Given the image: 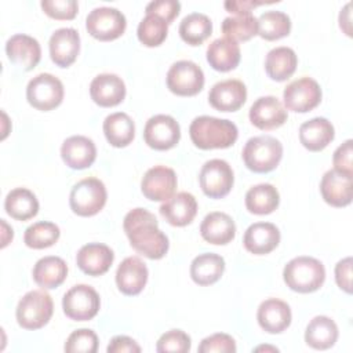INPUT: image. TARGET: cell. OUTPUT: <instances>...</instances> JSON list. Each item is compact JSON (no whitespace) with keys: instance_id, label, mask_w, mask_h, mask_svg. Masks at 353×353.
<instances>
[{"instance_id":"obj_1","label":"cell","mask_w":353,"mask_h":353,"mask_svg":"<svg viewBox=\"0 0 353 353\" xmlns=\"http://www.w3.org/2000/svg\"><path fill=\"white\" fill-rule=\"evenodd\" d=\"M124 232L131 247L149 259L163 258L170 247L167 236L159 229L156 216L145 208H134L124 216Z\"/></svg>"},{"instance_id":"obj_2","label":"cell","mask_w":353,"mask_h":353,"mask_svg":"<svg viewBox=\"0 0 353 353\" xmlns=\"http://www.w3.org/2000/svg\"><path fill=\"white\" fill-rule=\"evenodd\" d=\"M189 135L199 149H225L236 142L239 130L236 124L228 119L199 116L190 123Z\"/></svg>"},{"instance_id":"obj_3","label":"cell","mask_w":353,"mask_h":353,"mask_svg":"<svg viewBox=\"0 0 353 353\" xmlns=\"http://www.w3.org/2000/svg\"><path fill=\"white\" fill-rule=\"evenodd\" d=\"M283 279L292 291L309 294L317 291L325 280L324 265L312 256L292 258L283 270Z\"/></svg>"},{"instance_id":"obj_4","label":"cell","mask_w":353,"mask_h":353,"mask_svg":"<svg viewBox=\"0 0 353 353\" xmlns=\"http://www.w3.org/2000/svg\"><path fill=\"white\" fill-rule=\"evenodd\" d=\"M241 156L248 170L258 174L270 172L283 157V145L270 135L254 137L245 142Z\"/></svg>"},{"instance_id":"obj_5","label":"cell","mask_w":353,"mask_h":353,"mask_svg":"<svg viewBox=\"0 0 353 353\" xmlns=\"http://www.w3.org/2000/svg\"><path fill=\"white\" fill-rule=\"evenodd\" d=\"M54 313L52 298L43 290L26 292L17 306V321L25 330H39L44 327Z\"/></svg>"},{"instance_id":"obj_6","label":"cell","mask_w":353,"mask_h":353,"mask_svg":"<svg viewBox=\"0 0 353 353\" xmlns=\"http://www.w3.org/2000/svg\"><path fill=\"white\" fill-rule=\"evenodd\" d=\"M108 193L103 182L98 178L88 176L79 181L70 190L69 205L80 216H92L106 204Z\"/></svg>"},{"instance_id":"obj_7","label":"cell","mask_w":353,"mask_h":353,"mask_svg":"<svg viewBox=\"0 0 353 353\" xmlns=\"http://www.w3.org/2000/svg\"><path fill=\"white\" fill-rule=\"evenodd\" d=\"M26 99L39 110L55 109L63 99V84L51 73H40L28 83Z\"/></svg>"},{"instance_id":"obj_8","label":"cell","mask_w":353,"mask_h":353,"mask_svg":"<svg viewBox=\"0 0 353 353\" xmlns=\"http://www.w3.org/2000/svg\"><path fill=\"white\" fill-rule=\"evenodd\" d=\"M168 90L179 97H193L204 87V73L193 61H176L167 72Z\"/></svg>"},{"instance_id":"obj_9","label":"cell","mask_w":353,"mask_h":353,"mask_svg":"<svg viewBox=\"0 0 353 353\" xmlns=\"http://www.w3.org/2000/svg\"><path fill=\"white\" fill-rule=\"evenodd\" d=\"M127 26L125 17L113 7L94 8L85 18L87 32L97 40L110 41L120 37Z\"/></svg>"},{"instance_id":"obj_10","label":"cell","mask_w":353,"mask_h":353,"mask_svg":"<svg viewBox=\"0 0 353 353\" xmlns=\"http://www.w3.org/2000/svg\"><path fill=\"white\" fill-rule=\"evenodd\" d=\"M101 299L98 292L87 284L73 285L62 299L63 313L74 321H87L99 312Z\"/></svg>"},{"instance_id":"obj_11","label":"cell","mask_w":353,"mask_h":353,"mask_svg":"<svg viewBox=\"0 0 353 353\" xmlns=\"http://www.w3.org/2000/svg\"><path fill=\"white\" fill-rule=\"evenodd\" d=\"M200 188L211 199L225 197L233 188V170L228 161L212 159L204 163L199 175Z\"/></svg>"},{"instance_id":"obj_12","label":"cell","mask_w":353,"mask_h":353,"mask_svg":"<svg viewBox=\"0 0 353 353\" xmlns=\"http://www.w3.org/2000/svg\"><path fill=\"white\" fill-rule=\"evenodd\" d=\"M284 105L288 110L306 113L313 110L321 101V88L312 77H301L291 81L283 92Z\"/></svg>"},{"instance_id":"obj_13","label":"cell","mask_w":353,"mask_h":353,"mask_svg":"<svg viewBox=\"0 0 353 353\" xmlns=\"http://www.w3.org/2000/svg\"><path fill=\"white\" fill-rule=\"evenodd\" d=\"M143 139L152 149L168 150L179 142L181 127L174 117L168 114H156L146 121Z\"/></svg>"},{"instance_id":"obj_14","label":"cell","mask_w":353,"mask_h":353,"mask_svg":"<svg viewBox=\"0 0 353 353\" xmlns=\"http://www.w3.org/2000/svg\"><path fill=\"white\" fill-rule=\"evenodd\" d=\"M178 179L172 168L165 165H154L149 168L141 182L143 196L152 201H165L176 189Z\"/></svg>"},{"instance_id":"obj_15","label":"cell","mask_w":353,"mask_h":353,"mask_svg":"<svg viewBox=\"0 0 353 353\" xmlns=\"http://www.w3.org/2000/svg\"><path fill=\"white\" fill-rule=\"evenodd\" d=\"M250 121L259 130L269 131L283 125L287 121V110L273 95L258 98L250 108Z\"/></svg>"},{"instance_id":"obj_16","label":"cell","mask_w":353,"mask_h":353,"mask_svg":"<svg viewBox=\"0 0 353 353\" xmlns=\"http://www.w3.org/2000/svg\"><path fill=\"white\" fill-rule=\"evenodd\" d=\"M320 192L327 204L332 207H346L352 203L353 175L335 168L328 170L321 178Z\"/></svg>"},{"instance_id":"obj_17","label":"cell","mask_w":353,"mask_h":353,"mask_svg":"<svg viewBox=\"0 0 353 353\" xmlns=\"http://www.w3.org/2000/svg\"><path fill=\"white\" fill-rule=\"evenodd\" d=\"M247 99V88L243 81L228 79L212 85L208 94L210 105L219 112H236Z\"/></svg>"},{"instance_id":"obj_18","label":"cell","mask_w":353,"mask_h":353,"mask_svg":"<svg viewBox=\"0 0 353 353\" xmlns=\"http://www.w3.org/2000/svg\"><path fill=\"white\" fill-rule=\"evenodd\" d=\"M50 57L52 62L61 68L70 66L80 51V36L73 28L57 29L48 43Z\"/></svg>"},{"instance_id":"obj_19","label":"cell","mask_w":353,"mask_h":353,"mask_svg":"<svg viewBox=\"0 0 353 353\" xmlns=\"http://www.w3.org/2000/svg\"><path fill=\"white\" fill-rule=\"evenodd\" d=\"M6 52L8 59L25 70H32L37 66L41 58V48L39 41L28 34L18 33L11 36L6 43Z\"/></svg>"},{"instance_id":"obj_20","label":"cell","mask_w":353,"mask_h":353,"mask_svg":"<svg viewBox=\"0 0 353 353\" xmlns=\"http://www.w3.org/2000/svg\"><path fill=\"white\" fill-rule=\"evenodd\" d=\"M61 157L73 170H84L92 165L97 159V148L92 139L84 135H73L63 141Z\"/></svg>"},{"instance_id":"obj_21","label":"cell","mask_w":353,"mask_h":353,"mask_svg":"<svg viewBox=\"0 0 353 353\" xmlns=\"http://www.w3.org/2000/svg\"><path fill=\"white\" fill-rule=\"evenodd\" d=\"M148 276L145 262L138 256H128L116 270V284L124 295H138L146 285Z\"/></svg>"},{"instance_id":"obj_22","label":"cell","mask_w":353,"mask_h":353,"mask_svg":"<svg viewBox=\"0 0 353 353\" xmlns=\"http://www.w3.org/2000/svg\"><path fill=\"white\" fill-rule=\"evenodd\" d=\"M90 95L97 105L112 108L124 99L125 84L117 74L102 73L92 79L90 84Z\"/></svg>"},{"instance_id":"obj_23","label":"cell","mask_w":353,"mask_h":353,"mask_svg":"<svg viewBox=\"0 0 353 353\" xmlns=\"http://www.w3.org/2000/svg\"><path fill=\"white\" fill-rule=\"evenodd\" d=\"M114 259L113 251L101 243H88L83 245L77 255L76 262L81 272L88 276H101L106 273Z\"/></svg>"},{"instance_id":"obj_24","label":"cell","mask_w":353,"mask_h":353,"mask_svg":"<svg viewBox=\"0 0 353 353\" xmlns=\"http://www.w3.org/2000/svg\"><path fill=\"white\" fill-rule=\"evenodd\" d=\"M256 319L263 331L269 334H280L290 327L292 314L287 302L277 298H269L259 305Z\"/></svg>"},{"instance_id":"obj_25","label":"cell","mask_w":353,"mask_h":353,"mask_svg":"<svg viewBox=\"0 0 353 353\" xmlns=\"http://www.w3.org/2000/svg\"><path fill=\"white\" fill-rule=\"evenodd\" d=\"M243 243L248 252L265 255L279 245L280 230L270 222H255L247 228Z\"/></svg>"},{"instance_id":"obj_26","label":"cell","mask_w":353,"mask_h":353,"mask_svg":"<svg viewBox=\"0 0 353 353\" xmlns=\"http://www.w3.org/2000/svg\"><path fill=\"white\" fill-rule=\"evenodd\" d=\"M161 216L172 226L189 225L197 214V201L192 193L179 192L160 205Z\"/></svg>"},{"instance_id":"obj_27","label":"cell","mask_w":353,"mask_h":353,"mask_svg":"<svg viewBox=\"0 0 353 353\" xmlns=\"http://www.w3.org/2000/svg\"><path fill=\"white\" fill-rule=\"evenodd\" d=\"M200 234L210 244L225 245L234 239L236 225L228 214L214 211L204 216L200 225Z\"/></svg>"},{"instance_id":"obj_28","label":"cell","mask_w":353,"mask_h":353,"mask_svg":"<svg viewBox=\"0 0 353 353\" xmlns=\"http://www.w3.org/2000/svg\"><path fill=\"white\" fill-rule=\"evenodd\" d=\"M335 130L331 121L324 117H314L299 127V141L310 152H320L331 143Z\"/></svg>"},{"instance_id":"obj_29","label":"cell","mask_w":353,"mask_h":353,"mask_svg":"<svg viewBox=\"0 0 353 353\" xmlns=\"http://www.w3.org/2000/svg\"><path fill=\"white\" fill-rule=\"evenodd\" d=\"M240 57L237 41L228 37L215 39L207 48V61L218 72L233 70L239 65Z\"/></svg>"},{"instance_id":"obj_30","label":"cell","mask_w":353,"mask_h":353,"mask_svg":"<svg viewBox=\"0 0 353 353\" xmlns=\"http://www.w3.org/2000/svg\"><path fill=\"white\" fill-rule=\"evenodd\" d=\"M32 276L34 283L41 288H57L65 281L68 276V265L62 258L48 255L36 262Z\"/></svg>"},{"instance_id":"obj_31","label":"cell","mask_w":353,"mask_h":353,"mask_svg":"<svg viewBox=\"0 0 353 353\" xmlns=\"http://www.w3.org/2000/svg\"><path fill=\"white\" fill-rule=\"evenodd\" d=\"M225 270V259L212 252L197 255L190 263V277L199 285H211L216 283Z\"/></svg>"},{"instance_id":"obj_32","label":"cell","mask_w":353,"mask_h":353,"mask_svg":"<svg viewBox=\"0 0 353 353\" xmlns=\"http://www.w3.org/2000/svg\"><path fill=\"white\" fill-rule=\"evenodd\" d=\"M338 339V327L327 316H316L310 320L305 331V342L317 350H325L335 345Z\"/></svg>"},{"instance_id":"obj_33","label":"cell","mask_w":353,"mask_h":353,"mask_svg":"<svg viewBox=\"0 0 353 353\" xmlns=\"http://www.w3.org/2000/svg\"><path fill=\"white\" fill-rule=\"evenodd\" d=\"M298 58L290 47H276L270 50L265 59V69L268 76L276 81H284L291 77L296 69Z\"/></svg>"},{"instance_id":"obj_34","label":"cell","mask_w":353,"mask_h":353,"mask_svg":"<svg viewBox=\"0 0 353 353\" xmlns=\"http://www.w3.org/2000/svg\"><path fill=\"white\" fill-rule=\"evenodd\" d=\"M103 134L112 146L124 148L128 146L135 137V124L127 113L116 112L106 116Z\"/></svg>"},{"instance_id":"obj_35","label":"cell","mask_w":353,"mask_h":353,"mask_svg":"<svg viewBox=\"0 0 353 353\" xmlns=\"http://www.w3.org/2000/svg\"><path fill=\"white\" fill-rule=\"evenodd\" d=\"M6 212L18 221H28L37 215L39 201L33 192L26 188H15L8 192L4 201Z\"/></svg>"},{"instance_id":"obj_36","label":"cell","mask_w":353,"mask_h":353,"mask_svg":"<svg viewBox=\"0 0 353 353\" xmlns=\"http://www.w3.org/2000/svg\"><path fill=\"white\" fill-rule=\"evenodd\" d=\"M280 203L277 189L270 183H259L245 193V207L251 214L268 215L273 212Z\"/></svg>"},{"instance_id":"obj_37","label":"cell","mask_w":353,"mask_h":353,"mask_svg":"<svg viewBox=\"0 0 353 353\" xmlns=\"http://www.w3.org/2000/svg\"><path fill=\"white\" fill-rule=\"evenodd\" d=\"M212 33L211 19L201 12L186 15L179 25V36L189 46H200Z\"/></svg>"},{"instance_id":"obj_38","label":"cell","mask_w":353,"mask_h":353,"mask_svg":"<svg viewBox=\"0 0 353 353\" xmlns=\"http://www.w3.org/2000/svg\"><path fill=\"white\" fill-rule=\"evenodd\" d=\"M258 19V34L269 41L288 36L291 30V19L283 11H266Z\"/></svg>"},{"instance_id":"obj_39","label":"cell","mask_w":353,"mask_h":353,"mask_svg":"<svg viewBox=\"0 0 353 353\" xmlns=\"http://www.w3.org/2000/svg\"><path fill=\"white\" fill-rule=\"evenodd\" d=\"M222 33L234 41H247L258 34V19L252 14L228 17L222 22Z\"/></svg>"},{"instance_id":"obj_40","label":"cell","mask_w":353,"mask_h":353,"mask_svg":"<svg viewBox=\"0 0 353 353\" xmlns=\"http://www.w3.org/2000/svg\"><path fill=\"white\" fill-rule=\"evenodd\" d=\"M61 230L59 228L47 221H40L30 225L23 234V241L29 248L43 250L54 245L59 239Z\"/></svg>"},{"instance_id":"obj_41","label":"cell","mask_w":353,"mask_h":353,"mask_svg":"<svg viewBox=\"0 0 353 353\" xmlns=\"http://www.w3.org/2000/svg\"><path fill=\"white\" fill-rule=\"evenodd\" d=\"M168 33V23L154 14H146L137 29L138 40L146 47L160 46Z\"/></svg>"},{"instance_id":"obj_42","label":"cell","mask_w":353,"mask_h":353,"mask_svg":"<svg viewBox=\"0 0 353 353\" xmlns=\"http://www.w3.org/2000/svg\"><path fill=\"white\" fill-rule=\"evenodd\" d=\"M63 349L68 353H95L98 350V336L88 328L76 330L68 336Z\"/></svg>"},{"instance_id":"obj_43","label":"cell","mask_w":353,"mask_h":353,"mask_svg":"<svg viewBox=\"0 0 353 353\" xmlns=\"http://www.w3.org/2000/svg\"><path fill=\"white\" fill-rule=\"evenodd\" d=\"M192 341L190 336L182 330H170L163 334L156 345V350L160 353L175 352V353H186L190 350Z\"/></svg>"},{"instance_id":"obj_44","label":"cell","mask_w":353,"mask_h":353,"mask_svg":"<svg viewBox=\"0 0 353 353\" xmlns=\"http://www.w3.org/2000/svg\"><path fill=\"white\" fill-rule=\"evenodd\" d=\"M40 6L48 17L61 21L73 19L79 10L76 0H43Z\"/></svg>"},{"instance_id":"obj_45","label":"cell","mask_w":353,"mask_h":353,"mask_svg":"<svg viewBox=\"0 0 353 353\" xmlns=\"http://www.w3.org/2000/svg\"><path fill=\"white\" fill-rule=\"evenodd\" d=\"M237 350L234 339L223 332L212 334L201 341L199 345V352L200 353H234Z\"/></svg>"},{"instance_id":"obj_46","label":"cell","mask_w":353,"mask_h":353,"mask_svg":"<svg viewBox=\"0 0 353 353\" xmlns=\"http://www.w3.org/2000/svg\"><path fill=\"white\" fill-rule=\"evenodd\" d=\"M179 11H181V3L176 0L150 1L145 8L146 14H154L161 19H164L167 23H171L178 17Z\"/></svg>"},{"instance_id":"obj_47","label":"cell","mask_w":353,"mask_h":353,"mask_svg":"<svg viewBox=\"0 0 353 353\" xmlns=\"http://www.w3.org/2000/svg\"><path fill=\"white\" fill-rule=\"evenodd\" d=\"M352 143H353L352 139L345 141L341 146L336 148V150L334 152V156H332L334 168L341 171V172L349 174V175H353V168H352Z\"/></svg>"},{"instance_id":"obj_48","label":"cell","mask_w":353,"mask_h":353,"mask_svg":"<svg viewBox=\"0 0 353 353\" xmlns=\"http://www.w3.org/2000/svg\"><path fill=\"white\" fill-rule=\"evenodd\" d=\"M335 281L341 290L352 292V258L341 259L335 266Z\"/></svg>"},{"instance_id":"obj_49","label":"cell","mask_w":353,"mask_h":353,"mask_svg":"<svg viewBox=\"0 0 353 353\" xmlns=\"http://www.w3.org/2000/svg\"><path fill=\"white\" fill-rule=\"evenodd\" d=\"M109 353H139L141 346L130 336L125 335H117L114 336L109 346H108Z\"/></svg>"},{"instance_id":"obj_50","label":"cell","mask_w":353,"mask_h":353,"mask_svg":"<svg viewBox=\"0 0 353 353\" xmlns=\"http://www.w3.org/2000/svg\"><path fill=\"white\" fill-rule=\"evenodd\" d=\"M262 4H266L265 1H250V0H228L225 1V8L234 14V15H239V14H251V10L258 7V6H262Z\"/></svg>"},{"instance_id":"obj_51","label":"cell","mask_w":353,"mask_h":353,"mask_svg":"<svg viewBox=\"0 0 353 353\" xmlns=\"http://www.w3.org/2000/svg\"><path fill=\"white\" fill-rule=\"evenodd\" d=\"M262 349H265V350H273V352H277V349H276V347H269V346H259V347H256L255 350H262Z\"/></svg>"}]
</instances>
